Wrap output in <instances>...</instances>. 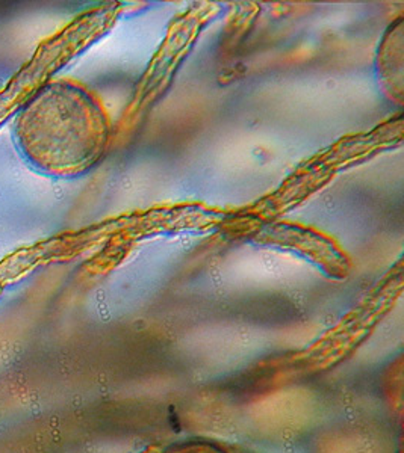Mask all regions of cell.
Masks as SVG:
<instances>
[{"label": "cell", "instance_id": "6da1fadb", "mask_svg": "<svg viewBox=\"0 0 404 453\" xmlns=\"http://www.w3.org/2000/svg\"><path fill=\"white\" fill-rule=\"evenodd\" d=\"M108 113L89 89L70 81L42 88L23 106L17 142L34 165L73 177L93 168L109 142Z\"/></svg>", "mask_w": 404, "mask_h": 453}]
</instances>
